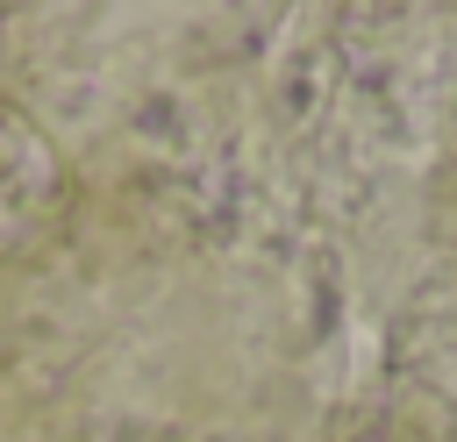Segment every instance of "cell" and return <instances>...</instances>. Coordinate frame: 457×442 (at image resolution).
Masks as SVG:
<instances>
[{
    "label": "cell",
    "instance_id": "1",
    "mask_svg": "<svg viewBox=\"0 0 457 442\" xmlns=\"http://www.w3.org/2000/svg\"><path fill=\"white\" fill-rule=\"evenodd\" d=\"M57 207H64V164H57L50 135L21 107L0 100V264L36 250L57 221Z\"/></svg>",
    "mask_w": 457,
    "mask_h": 442
}]
</instances>
